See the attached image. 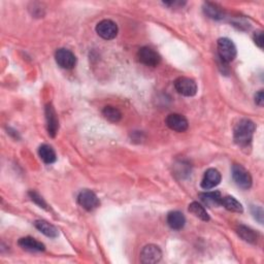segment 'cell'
Here are the masks:
<instances>
[{
	"label": "cell",
	"instance_id": "cell-1",
	"mask_svg": "<svg viewBox=\"0 0 264 264\" xmlns=\"http://www.w3.org/2000/svg\"><path fill=\"white\" fill-rule=\"evenodd\" d=\"M256 130V125L249 119H242L238 122L233 131V139L240 147H248L253 140L254 132Z\"/></svg>",
	"mask_w": 264,
	"mask_h": 264
},
{
	"label": "cell",
	"instance_id": "cell-2",
	"mask_svg": "<svg viewBox=\"0 0 264 264\" xmlns=\"http://www.w3.org/2000/svg\"><path fill=\"white\" fill-rule=\"evenodd\" d=\"M217 47L219 57L223 62L229 63L234 60V58L236 57V48L232 40L226 37L219 38Z\"/></svg>",
	"mask_w": 264,
	"mask_h": 264
},
{
	"label": "cell",
	"instance_id": "cell-3",
	"mask_svg": "<svg viewBox=\"0 0 264 264\" xmlns=\"http://www.w3.org/2000/svg\"><path fill=\"white\" fill-rule=\"evenodd\" d=\"M232 177L237 187L248 190L252 186V176L250 173L244 166L240 164H234L232 167Z\"/></svg>",
	"mask_w": 264,
	"mask_h": 264
},
{
	"label": "cell",
	"instance_id": "cell-4",
	"mask_svg": "<svg viewBox=\"0 0 264 264\" xmlns=\"http://www.w3.org/2000/svg\"><path fill=\"white\" fill-rule=\"evenodd\" d=\"M175 88L178 94L187 97H192L197 93V85L195 81L185 76H181L175 81Z\"/></svg>",
	"mask_w": 264,
	"mask_h": 264
},
{
	"label": "cell",
	"instance_id": "cell-5",
	"mask_svg": "<svg viewBox=\"0 0 264 264\" xmlns=\"http://www.w3.org/2000/svg\"><path fill=\"white\" fill-rule=\"evenodd\" d=\"M138 59L141 63L151 67H156L161 62V56L155 50L149 47H143L139 50Z\"/></svg>",
	"mask_w": 264,
	"mask_h": 264
},
{
	"label": "cell",
	"instance_id": "cell-6",
	"mask_svg": "<svg viewBox=\"0 0 264 264\" xmlns=\"http://www.w3.org/2000/svg\"><path fill=\"white\" fill-rule=\"evenodd\" d=\"M162 258V252H161L158 246L148 245L143 246L141 252V262L143 264H154L158 263Z\"/></svg>",
	"mask_w": 264,
	"mask_h": 264
},
{
	"label": "cell",
	"instance_id": "cell-7",
	"mask_svg": "<svg viewBox=\"0 0 264 264\" xmlns=\"http://www.w3.org/2000/svg\"><path fill=\"white\" fill-rule=\"evenodd\" d=\"M96 32L106 40L114 39L118 34V26L112 20H102L96 26Z\"/></svg>",
	"mask_w": 264,
	"mask_h": 264
},
{
	"label": "cell",
	"instance_id": "cell-8",
	"mask_svg": "<svg viewBox=\"0 0 264 264\" xmlns=\"http://www.w3.org/2000/svg\"><path fill=\"white\" fill-rule=\"evenodd\" d=\"M55 60L57 64L64 70H71L76 64V58L70 50L59 49L55 54Z\"/></svg>",
	"mask_w": 264,
	"mask_h": 264
},
{
	"label": "cell",
	"instance_id": "cell-9",
	"mask_svg": "<svg viewBox=\"0 0 264 264\" xmlns=\"http://www.w3.org/2000/svg\"><path fill=\"white\" fill-rule=\"evenodd\" d=\"M78 202L83 209L87 211H93L100 206V201L97 195L91 190H83L79 194Z\"/></svg>",
	"mask_w": 264,
	"mask_h": 264
},
{
	"label": "cell",
	"instance_id": "cell-10",
	"mask_svg": "<svg viewBox=\"0 0 264 264\" xmlns=\"http://www.w3.org/2000/svg\"><path fill=\"white\" fill-rule=\"evenodd\" d=\"M165 123L169 129L176 132H185L189 127L187 119L180 114H170L167 116Z\"/></svg>",
	"mask_w": 264,
	"mask_h": 264
},
{
	"label": "cell",
	"instance_id": "cell-11",
	"mask_svg": "<svg viewBox=\"0 0 264 264\" xmlns=\"http://www.w3.org/2000/svg\"><path fill=\"white\" fill-rule=\"evenodd\" d=\"M221 178H222V176H221L219 170L215 168H210L204 173L201 181V188L204 190L215 188L221 183Z\"/></svg>",
	"mask_w": 264,
	"mask_h": 264
},
{
	"label": "cell",
	"instance_id": "cell-12",
	"mask_svg": "<svg viewBox=\"0 0 264 264\" xmlns=\"http://www.w3.org/2000/svg\"><path fill=\"white\" fill-rule=\"evenodd\" d=\"M46 120L49 135L52 136V138H55L59 129V121L56 110L51 104L46 106Z\"/></svg>",
	"mask_w": 264,
	"mask_h": 264
},
{
	"label": "cell",
	"instance_id": "cell-13",
	"mask_svg": "<svg viewBox=\"0 0 264 264\" xmlns=\"http://www.w3.org/2000/svg\"><path fill=\"white\" fill-rule=\"evenodd\" d=\"M18 245L21 246L23 250L30 251V252H42L46 250L45 245L36 241L35 238L27 236V237H22L19 240Z\"/></svg>",
	"mask_w": 264,
	"mask_h": 264
},
{
	"label": "cell",
	"instance_id": "cell-14",
	"mask_svg": "<svg viewBox=\"0 0 264 264\" xmlns=\"http://www.w3.org/2000/svg\"><path fill=\"white\" fill-rule=\"evenodd\" d=\"M186 218L183 212L178 211H170L167 215V224L168 226L174 229V230H181V229L185 226Z\"/></svg>",
	"mask_w": 264,
	"mask_h": 264
},
{
	"label": "cell",
	"instance_id": "cell-15",
	"mask_svg": "<svg viewBox=\"0 0 264 264\" xmlns=\"http://www.w3.org/2000/svg\"><path fill=\"white\" fill-rule=\"evenodd\" d=\"M200 200L210 208L219 207L221 206V201H222V195L219 191H212V192H206L199 194Z\"/></svg>",
	"mask_w": 264,
	"mask_h": 264
},
{
	"label": "cell",
	"instance_id": "cell-16",
	"mask_svg": "<svg viewBox=\"0 0 264 264\" xmlns=\"http://www.w3.org/2000/svg\"><path fill=\"white\" fill-rule=\"evenodd\" d=\"M38 154L46 164H52L57 160L56 152L50 144H41L38 149Z\"/></svg>",
	"mask_w": 264,
	"mask_h": 264
},
{
	"label": "cell",
	"instance_id": "cell-17",
	"mask_svg": "<svg viewBox=\"0 0 264 264\" xmlns=\"http://www.w3.org/2000/svg\"><path fill=\"white\" fill-rule=\"evenodd\" d=\"M34 226H35L41 233H44L48 237L55 238L59 234L58 229L54 225L47 222V221L37 220L34 222Z\"/></svg>",
	"mask_w": 264,
	"mask_h": 264
},
{
	"label": "cell",
	"instance_id": "cell-18",
	"mask_svg": "<svg viewBox=\"0 0 264 264\" xmlns=\"http://www.w3.org/2000/svg\"><path fill=\"white\" fill-rule=\"evenodd\" d=\"M203 11L211 19L222 20L224 18V12L221 10V7H219L217 4L208 2V3L204 4Z\"/></svg>",
	"mask_w": 264,
	"mask_h": 264
},
{
	"label": "cell",
	"instance_id": "cell-19",
	"mask_svg": "<svg viewBox=\"0 0 264 264\" xmlns=\"http://www.w3.org/2000/svg\"><path fill=\"white\" fill-rule=\"evenodd\" d=\"M221 206H223L227 211H230L233 212H243L244 208L240 201H237L232 196H225L222 197V201H221Z\"/></svg>",
	"mask_w": 264,
	"mask_h": 264
},
{
	"label": "cell",
	"instance_id": "cell-20",
	"mask_svg": "<svg viewBox=\"0 0 264 264\" xmlns=\"http://www.w3.org/2000/svg\"><path fill=\"white\" fill-rule=\"evenodd\" d=\"M237 233L244 241L248 242L250 244H256L258 240V234L255 232L253 229L246 227V226H238Z\"/></svg>",
	"mask_w": 264,
	"mask_h": 264
},
{
	"label": "cell",
	"instance_id": "cell-21",
	"mask_svg": "<svg viewBox=\"0 0 264 264\" xmlns=\"http://www.w3.org/2000/svg\"><path fill=\"white\" fill-rule=\"evenodd\" d=\"M189 211L195 217H197L198 219L204 221V222H208V221H210V216L208 214L207 210L204 209V207H202L201 204L198 202H192L189 206Z\"/></svg>",
	"mask_w": 264,
	"mask_h": 264
},
{
	"label": "cell",
	"instance_id": "cell-22",
	"mask_svg": "<svg viewBox=\"0 0 264 264\" xmlns=\"http://www.w3.org/2000/svg\"><path fill=\"white\" fill-rule=\"evenodd\" d=\"M102 115L106 119L107 121L112 123H118L122 119V114L120 110H119L115 106H106L102 110Z\"/></svg>",
	"mask_w": 264,
	"mask_h": 264
},
{
	"label": "cell",
	"instance_id": "cell-23",
	"mask_svg": "<svg viewBox=\"0 0 264 264\" xmlns=\"http://www.w3.org/2000/svg\"><path fill=\"white\" fill-rule=\"evenodd\" d=\"M29 196L32 199V201H34L36 204H38V206L40 208L45 209V210H48V208H47L48 204L46 203V201L44 199H42V197L40 196V195L38 193L34 192V191H31V192H29Z\"/></svg>",
	"mask_w": 264,
	"mask_h": 264
},
{
	"label": "cell",
	"instance_id": "cell-24",
	"mask_svg": "<svg viewBox=\"0 0 264 264\" xmlns=\"http://www.w3.org/2000/svg\"><path fill=\"white\" fill-rule=\"evenodd\" d=\"M252 214L254 218L256 219L260 224L263 222V210L260 207H253L252 208Z\"/></svg>",
	"mask_w": 264,
	"mask_h": 264
},
{
	"label": "cell",
	"instance_id": "cell-25",
	"mask_svg": "<svg viewBox=\"0 0 264 264\" xmlns=\"http://www.w3.org/2000/svg\"><path fill=\"white\" fill-rule=\"evenodd\" d=\"M254 40H255V44H256L260 49H263V32L262 31L255 32Z\"/></svg>",
	"mask_w": 264,
	"mask_h": 264
},
{
	"label": "cell",
	"instance_id": "cell-26",
	"mask_svg": "<svg viewBox=\"0 0 264 264\" xmlns=\"http://www.w3.org/2000/svg\"><path fill=\"white\" fill-rule=\"evenodd\" d=\"M255 102L259 106H263L264 105V93L262 90H260L256 95H255Z\"/></svg>",
	"mask_w": 264,
	"mask_h": 264
}]
</instances>
